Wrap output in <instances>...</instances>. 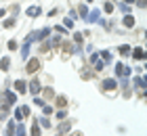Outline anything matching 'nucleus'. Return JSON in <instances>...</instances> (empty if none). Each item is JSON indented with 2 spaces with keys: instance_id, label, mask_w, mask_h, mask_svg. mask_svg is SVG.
I'll return each mask as SVG.
<instances>
[{
  "instance_id": "nucleus-1",
  "label": "nucleus",
  "mask_w": 147,
  "mask_h": 136,
  "mask_svg": "<svg viewBox=\"0 0 147 136\" xmlns=\"http://www.w3.org/2000/svg\"><path fill=\"white\" fill-rule=\"evenodd\" d=\"M113 69H116V73H118V76H122V78H128V76H130V69H128L124 63H116Z\"/></svg>"
},
{
  "instance_id": "nucleus-2",
  "label": "nucleus",
  "mask_w": 147,
  "mask_h": 136,
  "mask_svg": "<svg viewBox=\"0 0 147 136\" xmlns=\"http://www.w3.org/2000/svg\"><path fill=\"white\" fill-rule=\"evenodd\" d=\"M38 69H40V61H38V59L28 61V67H25V71H28V73H34V71H38Z\"/></svg>"
},
{
  "instance_id": "nucleus-3",
  "label": "nucleus",
  "mask_w": 147,
  "mask_h": 136,
  "mask_svg": "<svg viewBox=\"0 0 147 136\" xmlns=\"http://www.w3.org/2000/svg\"><path fill=\"white\" fill-rule=\"evenodd\" d=\"M49 33H51V27H44V29H40L36 36H32V40H44Z\"/></svg>"
},
{
  "instance_id": "nucleus-4",
  "label": "nucleus",
  "mask_w": 147,
  "mask_h": 136,
  "mask_svg": "<svg viewBox=\"0 0 147 136\" xmlns=\"http://www.w3.org/2000/svg\"><path fill=\"white\" fill-rule=\"evenodd\" d=\"M30 42H32V36L25 38V42H23V48H21V57L23 59H28V52H30Z\"/></svg>"
},
{
  "instance_id": "nucleus-5",
  "label": "nucleus",
  "mask_w": 147,
  "mask_h": 136,
  "mask_svg": "<svg viewBox=\"0 0 147 136\" xmlns=\"http://www.w3.org/2000/svg\"><path fill=\"white\" fill-rule=\"evenodd\" d=\"M2 96H4V103H6V105H15V100H17L15 92H4Z\"/></svg>"
},
{
  "instance_id": "nucleus-6",
  "label": "nucleus",
  "mask_w": 147,
  "mask_h": 136,
  "mask_svg": "<svg viewBox=\"0 0 147 136\" xmlns=\"http://www.w3.org/2000/svg\"><path fill=\"white\" fill-rule=\"evenodd\" d=\"M103 88H105V90H116L118 84H116V80H105L103 82Z\"/></svg>"
},
{
  "instance_id": "nucleus-7",
  "label": "nucleus",
  "mask_w": 147,
  "mask_h": 136,
  "mask_svg": "<svg viewBox=\"0 0 147 136\" xmlns=\"http://www.w3.org/2000/svg\"><path fill=\"white\" fill-rule=\"evenodd\" d=\"M25 13H28V17H38L40 15V6H30Z\"/></svg>"
},
{
  "instance_id": "nucleus-8",
  "label": "nucleus",
  "mask_w": 147,
  "mask_h": 136,
  "mask_svg": "<svg viewBox=\"0 0 147 136\" xmlns=\"http://www.w3.org/2000/svg\"><path fill=\"white\" fill-rule=\"evenodd\" d=\"M124 25H126V27H135V17H132V15H126V17H124Z\"/></svg>"
},
{
  "instance_id": "nucleus-9",
  "label": "nucleus",
  "mask_w": 147,
  "mask_h": 136,
  "mask_svg": "<svg viewBox=\"0 0 147 136\" xmlns=\"http://www.w3.org/2000/svg\"><path fill=\"white\" fill-rule=\"evenodd\" d=\"M15 90H17V92H25V82H23V80H17V82H15Z\"/></svg>"
},
{
  "instance_id": "nucleus-10",
  "label": "nucleus",
  "mask_w": 147,
  "mask_h": 136,
  "mask_svg": "<svg viewBox=\"0 0 147 136\" xmlns=\"http://www.w3.org/2000/svg\"><path fill=\"white\" fill-rule=\"evenodd\" d=\"M132 57H135V59H139V61H143V59H145V52H143V48H135Z\"/></svg>"
},
{
  "instance_id": "nucleus-11",
  "label": "nucleus",
  "mask_w": 147,
  "mask_h": 136,
  "mask_svg": "<svg viewBox=\"0 0 147 136\" xmlns=\"http://www.w3.org/2000/svg\"><path fill=\"white\" fill-rule=\"evenodd\" d=\"M9 65H11V59H9V57H4L2 61H0V69H2V71L9 69Z\"/></svg>"
},
{
  "instance_id": "nucleus-12",
  "label": "nucleus",
  "mask_w": 147,
  "mask_h": 136,
  "mask_svg": "<svg viewBox=\"0 0 147 136\" xmlns=\"http://www.w3.org/2000/svg\"><path fill=\"white\" fill-rule=\"evenodd\" d=\"M118 52H120V54H124V57H126V54H130V46L122 44V46H120V48H118Z\"/></svg>"
},
{
  "instance_id": "nucleus-13",
  "label": "nucleus",
  "mask_w": 147,
  "mask_h": 136,
  "mask_svg": "<svg viewBox=\"0 0 147 136\" xmlns=\"http://www.w3.org/2000/svg\"><path fill=\"white\" fill-rule=\"evenodd\" d=\"M32 136H42V134H40V128H38L36 121H32Z\"/></svg>"
},
{
  "instance_id": "nucleus-14",
  "label": "nucleus",
  "mask_w": 147,
  "mask_h": 136,
  "mask_svg": "<svg viewBox=\"0 0 147 136\" xmlns=\"http://www.w3.org/2000/svg\"><path fill=\"white\" fill-rule=\"evenodd\" d=\"M30 90H32V94H38V92H40V84H38V82H32Z\"/></svg>"
},
{
  "instance_id": "nucleus-15",
  "label": "nucleus",
  "mask_w": 147,
  "mask_h": 136,
  "mask_svg": "<svg viewBox=\"0 0 147 136\" xmlns=\"http://www.w3.org/2000/svg\"><path fill=\"white\" fill-rule=\"evenodd\" d=\"M86 19H88V21H97V19H99V11H92L90 17H86Z\"/></svg>"
},
{
  "instance_id": "nucleus-16",
  "label": "nucleus",
  "mask_w": 147,
  "mask_h": 136,
  "mask_svg": "<svg viewBox=\"0 0 147 136\" xmlns=\"http://www.w3.org/2000/svg\"><path fill=\"white\" fill-rule=\"evenodd\" d=\"M135 84H137L139 88H145V80H143V78H135Z\"/></svg>"
},
{
  "instance_id": "nucleus-17",
  "label": "nucleus",
  "mask_w": 147,
  "mask_h": 136,
  "mask_svg": "<svg viewBox=\"0 0 147 136\" xmlns=\"http://www.w3.org/2000/svg\"><path fill=\"white\" fill-rule=\"evenodd\" d=\"M103 11L105 13H113V2H107V4L103 6Z\"/></svg>"
},
{
  "instance_id": "nucleus-18",
  "label": "nucleus",
  "mask_w": 147,
  "mask_h": 136,
  "mask_svg": "<svg viewBox=\"0 0 147 136\" xmlns=\"http://www.w3.org/2000/svg\"><path fill=\"white\" fill-rule=\"evenodd\" d=\"M101 57H103V61H111V54L107 50H101Z\"/></svg>"
},
{
  "instance_id": "nucleus-19",
  "label": "nucleus",
  "mask_w": 147,
  "mask_h": 136,
  "mask_svg": "<svg viewBox=\"0 0 147 136\" xmlns=\"http://www.w3.org/2000/svg\"><path fill=\"white\" fill-rule=\"evenodd\" d=\"M19 109H21L23 117H30V107H19Z\"/></svg>"
},
{
  "instance_id": "nucleus-20",
  "label": "nucleus",
  "mask_w": 147,
  "mask_h": 136,
  "mask_svg": "<svg viewBox=\"0 0 147 136\" xmlns=\"http://www.w3.org/2000/svg\"><path fill=\"white\" fill-rule=\"evenodd\" d=\"M65 103H67V100H65V96H57V105H59V107H63Z\"/></svg>"
},
{
  "instance_id": "nucleus-21",
  "label": "nucleus",
  "mask_w": 147,
  "mask_h": 136,
  "mask_svg": "<svg viewBox=\"0 0 147 136\" xmlns=\"http://www.w3.org/2000/svg\"><path fill=\"white\" fill-rule=\"evenodd\" d=\"M42 109H44V113H46V115H51V113H53V107H51V105H42Z\"/></svg>"
},
{
  "instance_id": "nucleus-22",
  "label": "nucleus",
  "mask_w": 147,
  "mask_h": 136,
  "mask_svg": "<svg viewBox=\"0 0 147 136\" xmlns=\"http://www.w3.org/2000/svg\"><path fill=\"white\" fill-rule=\"evenodd\" d=\"M15 119H23V113H21V109H15Z\"/></svg>"
},
{
  "instance_id": "nucleus-23",
  "label": "nucleus",
  "mask_w": 147,
  "mask_h": 136,
  "mask_svg": "<svg viewBox=\"0 0 147 136\" xmlns=\"http://www.w3.org/2000/svg\"><path fill=\"white\" fill-rule=\"evenodd\" d=\"M13 25H15V19H6L4 21V27H13Z\"/></svg>"
},
{
  "instance_id": "nucleus-24",
  "label": "nucleus",
  "mask_w": 147,
  "mask_h": 136,
  "mask_svg": "<svg viewBox=\"0 0 147 136\" xmlns=\"http://www.w3.org/2000/svg\"><path fill=\"white\" fill-rule=\"evenodd\" d=\"M80 15L86 17V15H88V9H86V6H80Z\"/></svg>"
},
{
  "instance_id": "nucleus-25",
  "label": "nucleus",
  "mask_w": 147,
  "mask_h": 136,
  "mask_svg": "<svg viewBox=\"0 0 147 136\" xmlns=\"http://www.w3.org/2000/svg\"><path fill=\"white\" fill-rule=\"evenodd\" d=\"M63 27H74V21H71V19H65V21H63Z\"/></svg>"
},
{
  "instance_id": "nucleus-26",
  "label": "nucleus",
  "mask_w": 147,
  "mask_h": 136,
  "mask_svg": "<svg viewBox=\"0 0 147 136\" xmlns=\"http://www.w3.org/2000/svg\"><path fill=\"white\" fill-rule=\"evenodd\" d=\"M9 48L11 50H17V42H15V40H11V42H9Z\"/></svg>"
},
{
  "instance_id": "nucleus-27",
  "label": "nucleus",
  "mask_w": 147,
  "mask_h": 136,
  "mask_svg": "<svg viewBox=\"0 0 147 136\" xmlns=\"http://www.w3.org/2000/svg\"><path fill=\"white\" fill-rule=\"evenodd\" d=\"M74 40H76V42L80 44V42H82V33H76V36H74Z\"/></svg>"
},
{
  "instance_id": "nucleus-28",
  "label": "nucleus",
  "mask_w": 147,
  "mask_h": 136,
  "mask_svg": "<svg viewBox=\"0 0 147 136\" xmlns=\"http://www.w3.org/2000/svg\"><path fill=\"white\" fill-rule=\"evenodd\" d=\"M139 6H141V9H145V0H139Z\"/></svg>"
},
{
  "instance_id": "nucleus-29",
  "label": "nucleus",
  "mask_w": 147,
  "mask_h": 136,
  "mask_svg": "<svg viewBox=\"0 0 147 136\" xmlns=\"http://www.w3.org/2000/svg\"><path fill=\"white\" fill-rule=\"evenodd\" d=\"M4 13H6L4 9H0V19H2V17H4Z\"/></svg>"
},
{
  "instance_id": "nucleus-30",
  "label": "nucleus",
  "mask_w": 147,
  "mask_h": 136,
  "mask_svg": "<svg viewBox=\"0 0 147 136\" xmlns=\"http://www.w3.org/2000/svg\"><path fill=\"white\" fill-rule=\"evenodd\" d=\"M124 2H126V4H132V2H137V0H124Z\"/></svg>"
},
{
  "instance_id": "nucleus-31",
  "label": "nucleus",
  "mask_w": 147,
  "mask_h": 136,
  "mask_svg": "<svg viewBox=\"0 0 147 136\" xmlns=\"http://www.w3.org/2000/svg\"><path fill=\"white\" fill-rule=\"evenodd\" d=\"M74 136H82V134H74Z\"/></svg>"
},
{
  "instance_id": "nucleus-32",
  "label": "nucleus",
  "mask_w": 147,
  "mask_h": 136,
  "mask_svg": "<svg viewBox=\"0 0 147 136\" xmlns=\"http://www.w3.org/2000/svg\"><path fill=\"white\" fill-rule=\"evenodd\" d=\"M88 2H92V0H88Z\"/></svg>"
}]
</instances>
